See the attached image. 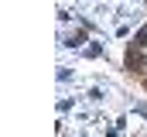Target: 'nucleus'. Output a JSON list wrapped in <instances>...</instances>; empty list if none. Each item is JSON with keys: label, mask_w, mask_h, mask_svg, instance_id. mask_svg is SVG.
I'll list each match as a JSON object with an SVG mask.
<instances>
[{"label": "nucleus", "mask_w": 147, "mask_h": 137, "mask_svg": "<svg viewBox=\"0 0 147 137\" xmlns=\"http://www.w3.org/2000/svg\"><path fill=\"white\" fill-rule=\"evenodd\" d=\"M140 45H147V28H144V31H140Z\"/></svg>", "instance_id": "f257e3e1"}]
</instances>
